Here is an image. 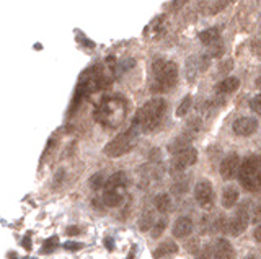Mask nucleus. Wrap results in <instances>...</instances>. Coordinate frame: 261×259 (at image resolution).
<instances>
[{
	"label": "nucleus",
	"instance_id": "obj_1",
	"mask_svg": "<svg viewBox=\"0 0 261 259\" xmlns=\"http://www.w3.org/2000/svg\"><path fill=\"white\" fill-rule=\"evenodd\" d=\"M128 113L126 101L119 96H105L98 103L95 108V119L97 122L103 124L105 127H118L123 124Z\"/></svg>",
	"mask_w": 261,
	"mask_h": 259
},
{
	"label": "nucleus",
	"instance_id": "obj_2",
	"mask_svg": "<svg viewBox=\"0 0 261 259\" xmlns=\"http://www.w3.org/2000/svg\"><path fill=\"white\" fill-rule=\"evenodd\" d=\"M166 111V101L163 98H152L142 108H139L134 118V129L142 132H152L160 126Z\"/></svg>",
	"mask_w": 261,
	"mask_h": 259
},
{
	"label": "nucleus",
	"instance_id": "obj_3",
	"mask_svg": "<svg viewBox=\"0 0 261 259\" xmlns=\"http://www.w3.org/2000/svg\"><path fill=\"white\" fill-rule=\"evenodd\" d=\"M178 82V65L173 61L155 59L152 62V93L170 91Z\"/></svg>",
	"mask_w": 261,
	"mask_h": 259
},
{
	"label": "nucleus",
	"instance_id": "obj_4",
	"mask_svg": "<svg viewBox=\"0 0 261 259\" xmlns=\"http://www.w3.org/2000/svg\"><path fill=\"white\" fill-rule=\"evenodd\" d=\"M238 180L250 193H261V157L251 155L242 162Z\"/></svg>",
	"mask_w": 261,
	"mask_h": 259
},
{
	"label": "nucleus",
	"instance_id": "obj_5",
	"mask_svg": "<svg viewBox=\"0 0 261 259\" xmlns=\"http://www.w3.org/2000/svg\"><path fill=\"white\" fill-rule=\"evenodd\" d=\"M137 144V129L130 127L128 131L118 134L114 139H111L105 147V155L111 158H119L129 153Z\"/></svg>",
	"mask_w": 261,
	"mask_h": 259
},
{
	"label": "nucleus",
	"instance_id": "obj_6",
	"mask_svg": "<svg viewBox=\"0 0 261 259\" xmlns=\"http://www.w3.org/2000/svg\"><path fill=\"white\" fill-rule=\"evenodd\" d=\"M248 204L245 202L237 209L235 215L230 220H227V233L230 236H240L246 230V227H248Z\"/></svg>",
	"mask_w": 261,
	"mask_h": 259
},
{
	"label": "nucleus",
	"instance_id": "obj_7",
	"mask_svg": "<svg viewBox=\"0 0 261 259\" xmlns=\"http://www.w3.org/2000/svg\"><path fill=\"white\" fill-rule=\"evenodd\" d=\"M196 162H197V150L190 147V149L173 155L172 163H170V169H172L173 175H178V173H183L186 168L193 167Z\"/></svg>",
	"mask_w": 261,
	"mask_h": 259
},
{
	"label": "nucleus",
	"instance_id": "obj_8",
	"mask_svg": "<svg viewBox=\"0 0 261 259\" xmlns=\"http://www.w3.org/2000/svg\"><path fill=\"white\" fill-rule=\"evenodd\" d=\"M195 198L196 202L201 205L204 211H211L215 202L214 187L209 181H199L195 187Z\"/></svg>",
	"mask_w": 261,
	"mask_h": 259
},
{
	"label": "nucleus",
	"instance_id": "obj_9",
	"mask_svg": "<svg viewBox=\"0 0 261 259\" xmlns=\"http://www.w3.org/2000/svg\"><path fill=\"white\" fill-rule=\"evenodd\" d=\"M242 168V162L238 153H228L226 158L220 162V176L224 180H233L235 176H238Z\"/></svg>",
	"mask_w": 261,
	"mask_h": 259
},
{
	"label": "nucleus",
	"instance_id": "obj_10",
	"mask_svg": "<svg viewBox=\"0 0 261 259\" xmlns=\"http://www.w3.org/2000/svg\"><path fill=\"white\" fill-rule=\"evenodd\" d=\"M258 129V121L253 118H238L232 126V131L238 137H250Z\"/></svg>",
	"mask_w": 261,
	"mask_h": 259
},
{
	"label": "nucleus",
	"instance_id": "obj_11",
	"mask_svg": "<svg viewBox=\"0 0 261 259\" xmlns=\"http://www.w3.org/2000/svg\"><path fill=\"white\" fill-rule=\"evenodd\" d=\"M211 253H212V259H235L233 246L226 238L215 240V243L211 246Z\"/></svg>",
	"mask_w": 261,
	"mask_h": 259
},
{
	"label": "nucleus",
	"instance_id": "obj_12",
	"mask_svg": "<svg viewBox=\"0 0 261 259\" xmlns=\"http://www.w3.org/2000/svg\"><path fill=\"white\" fill-rule=\"evenodd\" d=\"M165 31H166V18H165V15H160V16H157L155 20L150 21V25L147 26L144 33H146L147 36H150L152 39H159L163 36Z\"/></svg>",
	"mask_w": 261,
	"mask_h": 259
},
{
	"label": "nucleus",
	"instance_id": "obj_13",
	"mask_svg": "<svg viewBox=\"0 0 261 259\" xmlns=\"http://www.w3.org/2000/svg\"><path fill=\"white\" fill-rule=\"evenodd\" d=\"M193 137H195L193 134L184 131L181 136H178L177 139L172 142V144H168V152H170V153H173V155H177V153H179V152L190 149Z\"/></svg>",
	"mask_w": 261,
	"mask_h": 259
},
{
	"label": "nucleus",
	"instance_id": "obj_14",
	"mask_svg": "<svg viewBox=\"0 0 261 259\" xmlns=\"http://www.w3.org/2000/svg\"><path fill=\"white\" fill-rule=\"evenodd\" d=\"M128 186V175L124 171H116L106 180L105 189L106 191H121Z\"/></svg>",
	"mask_w": 261,
	"mask_h": 259
},
{
	"label": "nucleus",
	"instance_id": "obj_15",
	"mask_svg": "<svg viewBox=\"0 0 261 259\" xmlns=\"http://www.w3.org/2000/svg\"><path fill=\"white\" fill-rule=\"evenodd\" d=\"M193 231V220L190 217H179L173 225V236L177 238H186Z\"/></svg>",
	"mask_w": 261,
	"mask_h": 259
},
{
	"label": "nucleus",
	"instance_id": "obj_16",
	"mask_svg": "<svg viewBox=\"0 0 261 259\" xmlns=\"http://www.w3.org/2000/svg\"><path fill=\"white\" fill-rule=\"evenodd\" d=\"M238 87H240V80H238L237 77H227V78L220 80V82L217 83L215 91H217L219 95H228V93L237 91Z\"/></svg>",
	"mask_w": 261,
	"mask_h": 259
},
{
	"label": "nucleus",
	"instance_id": "obj_17",
	"mask_svg": "<svg viewBox=\"0 0 261 259\" xmlns=\"http://www.w3.org/2000/svg\"><path fill=\"white\" fill-rule=\"evenodd\" d=\"M199 41L208 47H212L215 44L220 43V31L219 28H208L199 33Z\"/></svg>",
	"mask_w": 261,
	"mask_h": 259
},
{
	"label": "nucleus",
	"instance_id": "obj_18",
	"mask_svg": "<svg viewBox=\"0 0 261 259\" xmlns=\"http://www.w3.org/2000/svg\"><path fill=\"white\" fill-rule=\"evenodd\" d=\"M101 204H105L106 207H119L124 200V196L121 191H105L100 198Z\"/></svg>",
	"mask_w": 261,
	"mask_h": 259
},
{
	"label": "nucleus",
	"instance_id": "obj_19",
	"mask_svg": "<svg viewBox=\"0 0 261 259\" xmlns=\"http://www.w3.org/2000/svg\"><path fill=\"white\" fill-rule=\"evenodd\" d=\"M238 198H240V194H238L237 187L228 186V187L224 189V193H222V205L226 209H232L233 205H237Z\"/></svg>",
	"mask_w": 261,
	"mask_h": 259
},
{
	"label": "nucleus",
	"instance_id": "obj_20",
	"mask_svg": "<svg viewBox=\"0 0 261 259\" xmlns=\"http://www.w3.org/2000/svg\"><path fill=\"white\" fill-rule=\"evenodd\" d=\"M177 251H178L177 243H173L172 240H166V241H163V243H160L159 246H157V249L154 251V258L160 259V258L166 256V254H175Z\"/></svg>",
	"mask_w": 261,
	"mask_h": 259
},
{
	"label": "nucleus",
	"instance_id": "obj_21",
	"mask_svg": "<svg viewBox=\"0 0 261 259\" xmlns=\"http://www.w3.org/2000/svg\"><path fill=\"white\" fill-rule=\"evenodd\" d=\"M197 69L201 70V64H199V59H196V57H190L186 62V77L190 82H193L197 74Z\"/></svg>",
	"mask_w": 261,
	"mask_h": 259
},
{
	"label": "nucleus",
	"instance_id": "obj_22",
	"mask_svg": "<svg viewBox=\"0 0 261 259\" xmlns=\"http://www.w3.org/2000/svg\"><path fill=\"white\" fill-rule=\"evenodd\" d=\"M155 225V220H154V213L152 212H144L141 218H139V229L142 231H147L150 229H154Z\"/></svg>",
	"mask_w": 261,
	"mask_h": 259
},
{
	"label": "nucleus",
	"instance_id": "obj_23",
	"mask_svg": "<svg viewBox=\"0 0 261 259\" xmlns=\"http://www.w3.org/2000/svg\"><path fill=\"white\" fill-rule=\"evenodd\" d=\"M155 207H157V211L162 212V213L168 212L170 207H172V200H170L168 194H160V196H157V199H155Z\"/></svg>",
	"mask_w": 261,
	"mask_h": 259
},
{
	"label": "nucleus",
	"instance_id": "obj_24",
	"mask_svg": "<svg viewBox=\"0 0 261 259\" xmlns=\"http://www.w3.org/2000/svg\"><path fill=\"white\" fill-rule=\"evenodd\" d=\"M178 178L175 180V184H173V191L177 194H181V193H186L188 191V178L183 176V173H178Z\"/></svg>",
	"mask_w": 261,
	"mask_h": 259
},
{
	"label": "nucleus",
	"instance_id": "obj_25",
	"mask_svg": "<svg viewBox=\"0 0 261 259\" xmlns=\"http://www.w3.org/2000/svg\"><path fill=\"white\" fill-rule=\"evenodd\" d=\"M88 184H90L92 189H95V191L101 189V187H105L106 180H105V176H103V173H95V175H93L88 180Z\"/></svg>",
	"mask_w": 261,
	"mask_h": 259
},
{
	"label": "nucleus",
	"instance_id": "obj_26",
	"mask_svg": "<svg viewBox=\"0 0 261 259\" xmlns=\"http://www.w3.org/2000/svg\"><path fill=\"white\" fill-rule=\"evenodd\" d=\"M191 105H193V98H191L190 95L184 96V98H183V101L179 103L178 109H177V116H178V118H181V116H186V114H188V111L191 109Z\"/></svg>",
	"mask_w": 261,
	"mask_h": 259
},
{
	"label": "nucleus",
	"instance_id": "obj_27",
	"mask_svg": "<svg viewBox=\"0 0 261 259\" xmlns=\"http://www.w3.org/2000/svg\"><path fill=\"white\" fill-rule=\"evenodd\" d=\"M201 127H202V122H201V119H191L190 122L186 124V129H184V131L186 132H190V134H193V136H195V134H197L201 131Z\"/></svg>",
	"mask_w": 261,
	"mask_h": 259
},
{
	"label": "nucleus",
	"instance_id": "obj_28",
	"mask_svg": "<svg viewBox=\"0 0 261 259\" xmlns=\"http://www.w3.org/2000/svg\"><path fill=\"white\" fill-rule=\"evenodd\" d=\"M165 227H166V220L165 218H162V220H159L155 223L154 229H152V236H154V238H159V236L163 233Z\"/></svg>",
	"mask_w": 261,
	"mask_h": 259
},
{
	"label": "nucleus",
	"instance_id": "obj_29",
	"mask_svg": "<svg viewBox=\"0 0 261 259\" xmlns=\"http://www.w3.org/2000/svg\"><path fill=\"white\" fill-rule=\"evenodd\" d=\"M186 249L188 253L191 254H197L199 253V238H190L186 241Z\"/></svg>",
	"mask_w": 261,
	"mask_h": 259
},
{
	"label": "nucleus",
	"instance_id": "obj_30",
	"mask_svg": "<svg viewBox=\"0 0 261 259\" xmlns=\"http://www.w3.org/2000/svg\"><path fill=\"white\" fill-rule=\"evenodd\" d=\"M250 108H251V111H253V113L261 114V93H260V95H256V96L251 98Z\"/></svg>",
	"mask_w": 261,
	"mask_h": 259
},
{
	"label": "nucleus",
	"instance_id": "obj_31",
	"mask_svg": "<svg viewBox=\"0 0 261 259\" xmlns=\"http://www.w3.org/2000/svg\"><path fill=\"white\" fill-rule=\"evenodd\" d=\"M251 52L258 57V59H261V38H256L253 43H251Z\"/></svg>",
	"mask_w": 261,
	"mask_h": 259
},
{
	"label": "nucleus",
	"instance_id": "obj_32",
	"mask_svg": "<svg viewBox=\"0 0 261 259\" xmlns=\"http://www.w3.org/2000/svg\"><path fill=\"white\" fill-rule=\"evenodd\" d=\"M232 65H233V61H232V59H228V61H226V62H224V64H222V65H220V67H219V72H222V74H227V72H228V70H230V69H232Z\"/></svg>",
	"mask_w": 261,
	"mask_h": 259
},
{
	"label": "nucleus",
	"instance_id": "obj_33",
	"mask_svg": "<svg viewBox=\"0 0 261 259\" xmlns=\"http://www.w3.org/2000/svg\"><path fill=\"white\" fill-rule=\"evenodd\" d=\"M253 223H261V204L258 205V207L255 209V213H253Z\"/></svg>",
	"mask_w": 261,
	"mask_h": 259
},
{
	"label": "nucleus",
	"instance_id": "obj_34",
	"mask_svg": "<svg viewBox=\"0 0 261 259\" xmlns=\"http://www.w3.org/2000/svg\"><path fill=\"white\" fill-rule=\"evenodd\" d=\"M64 248H69V249H72V251H75V249L82 248V244H80V243H74V241H69V243L64 244Z\"/></svg>",
	"mask_w": 261,
	"mask_h": 259
},
{
	"label": "nucleus",
	"instance_id": "obj_35",
	"mask_svg": "<svg viewBox=\"0 0 261 259\" xmlns=\"http://www.w3.org/2000/svg\"><path fill=\"white\" fill-rule=\"evenodd\" d=\"M64 175H65V173L62 171V169H61L59 173H57V175H56V180H54V187L61 186V181H62V178H64Z\"/></svg>",
	"mask_w": 261,
	"mask_h": 259
},
{
	"label": "nucleus",
	"instance_id": "obj_36",
	"mask_svg": "<svg viewBox=\"0 0 261 259\" xmlns=\"http://www.w3.org/2000/svg\"><path fill=\"white\" fill-rule=\"evenodd\" d=\"M253 236H255V240L258 241V243H261V223H260V225L255 229V233H253Z\"/></svg>",
	"mask_w": 261,
	"mask_h": 259
},
{
	"label": "nucleus",
	"instance_id": "obj_37",
	"mask_svg": "<svg viewBox=\"0 0 261 259\" xmlns=\"http://www.w3.org/2000/svg\"><path fill=\"white\" fill-rule=\"evenodd\" d=\"M184 3H186V0H175V2L172 3V8H173V10H178V8L183 7Z\"/></svg>",
	"mask_w": 261,
	"mask_h": 259
},
{
	"label": "nucleus",
	"instance_id": "obj_38",
	"mask_svg": "<svg viewBox=\"0 0 261 259\" xmlns=\"http://www.w3.org/2000/svg\"><path fill=\"white\" fill-rule=\"evenodd\" d=\"M79 233H80L79 227H69V229H67V235H79Z\"/></svg>",
	"mask_w": 261,
	"mask_h": 259
},
{
	"label": "nucleus",
	"instance_id": "obj_39",
	"mask_svg": "<svg viewBox=\"0 0 261 259\" xmlns=\"http://www.w3.org/2000/svg\"><path fill=\"white\" fill-rule=\"evenodd\" d=\"M255 87L258 88V90H261V72L258 74V77H256V82H255Z\"/></svg>",
	"mask_w": 261,
	"mask_h": 259
},
{
	"label": "nucleus",
	"instance_id": "obj_40",
	"mask_svg": "<svg viewBox=\"0 0 261 259\" xmlns=\"http://www.w3.org/2000/svg\"><path fill=\"white\" fill-rule=\"evenodd\" d=\"M245 259H260L258 256H248V258H245Z\"/></svg>",
	"mask_w": 261,
	"mask_h": 259
},
{
	"label": "nucleus",
	"instance_id": "obj_41",
	"mask_svg": "<svg viewBox=\"0 0 261 259\" xmlns=\"http://www.w3.org/2000/svg\"><path fill=\"white\" fill-rule=\"evenodd\" d=\"M196 259H201V258H196Z\"/></svg>",
	"mask_w": 261,
	"mask_h": 259
}]
</instances>
